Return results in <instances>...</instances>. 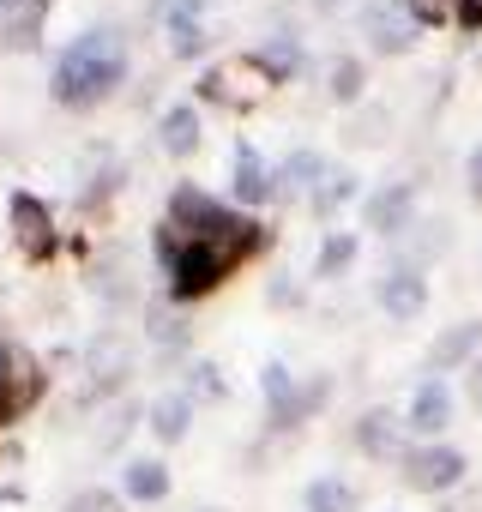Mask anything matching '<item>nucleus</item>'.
<instances>
[{
    "mask_svg": "<svg viewBox=\"0 0 482 512\" xmlns=\"http://www.w3.org/2000/svg\"><path fill=\"white\" fill-rule=\"evenodd\" d=\"M362 85H368V67H362L356 55H338V61L326 67V91H332V103H356Z\"/></svg>",
    "mask_w": 482,
    "mask_h": 512,
    "instance_id": "b1692460",
    "label": "nucleus"
},
{
    "mask_svg": "<svg viewBox=\"0 0 482 512\" xmlns=\"http://www.w3.org/2000/svg\"><path fill=\"white\" fill-rule=\"evenodd\" d=\"M464 452L458 446H446V440H428V446H410L404 452V482L416 488V494H446V488H458L464 482Z\"/></svg>",
    "mask_w": 482,
    "mask_h": 512,
    "instance_id": "20e7f679",
    "label": "nucleus"
},
{
    "mask_svg": "<svg viewBox=\"0 0 482 512\" xmlns=\"http://www.w3.org/2000/svg\"><path fill=\"white\" fill-rule=\"evenodd\" d=\"M211 217H217V199H211L205 187H193V181H181V187L169 193V211H163V223H169V229H175L181 241H199Z\"/></svg>",
    "mask_w": 482,
    "mask_h": 512,
    "instance_id": "9b49d317",
    "label": "nucleus"
},
{
    "mask_svg": "<svg viewBox=\"0 0 482 512\" xmlns=\"http://www.w3.org/2000/svg\"><path fill=\"white\" fill-rule=\"evenodd\" d=\"M374 296H380V308H386L392 320H422V308H428V278H422L416 266H404V260H398V266L380 278V290H374Z\"/></svg>",
    "mask_w": 482,
    "mask_h": 512,
    "instance_id": "1a4fd4ad",
    "label": "nucleus"
},
{
    "mask_svg": "<svg viewBox=\"0 0 482 512\" xmlns=\"http://www.w3.org/2000/svg\"><path fill=\"white\" fill-rule=\"evenodd\" d=\"M362 31H368V43H374V55H404L410 43H416V19L398 7V0H380V7H368L362 13Z\"/></svg>",
    "mask_w": 482,
    "mask_h": 512,
    "instance_id": "0eeeda50",
    "label": "nucleus"
},
{
    "mask_svg": "<svg viewBox=\"0 0 482 512\" xmlns=\"http://www.w3.org/2000/svg\"><path fill=\"white\" fill-rule=\"evenodd\" d=\"M344 199H356V175H350V169H326V181L314 187V211H320V217H332Z\"/></svg>",
    "mask_w": 482,
    "mask_h": 512,
    "instance_id": "393cba45",
    "label": "nucleus"
},
{
    "mask_svg": "<svg viewBox=\"0 0 482 512\" xmlns=\"http://www.w3.org/2000/svg\"><path fill=\"white\" fill-rule=\"evenodd\" d=\"M302 506H308V512H356V488H350L344 476H314V482L302 488Z\"/></svg>",
    "mask_w": 482,
    "mask_h": 512,
    "instance_id": "5701e85b",
    "label": "nucleus"
},
{
    "mask_svg": "<svg viewBox=\"0 0 482 512\" xmlns=\"http://www.w3.org/2000/svg\"><path fill=\"white\" fill-rule=\"evenodd\" d=\"M223 398V380H217V368L211 362H193V386H187V398Z\"/></svg>",
    "mask_w": 482,
    "mask_h": 512,
    "instance_id": "7c9ffc66",
    "label": "nucleus"
},
{
    "mask_svg": "<svg viewBox=\"0 0 482 512\" xmlns=\"http://www.w3.org/2000/svg\"><path fill=\"white\" fill-rule=\"evenodd\" d=\"M248 61H254V73H260V79L284 85V79L302 67V43H296V37H272V43H266V49H254Z\"/></svg>",
    "mask_w": 482,
    "mask_h": 512,
    "instance_id": "aec40b11",
    "label": "nucleus"
},
{
    "mask_svg": "<svg viewBox=\"0 0 482 512\" xmlns=\"http://www.w3.org/2000/svg\"><path fill=\"white\" fill-rule=\"evenodd\" d=\"M7 223H13V247L25 253L31 266H49L55 253H61V223H55V211H49L31 187H19V193L7 199Z\"/></svg>",
    "mask_w": 482,
    "mask_h": 512,
    "instance_id": "f03ea898",
    "label": "nucleus"
},
{
    "mask_svg": "<svg viewBox=\"0 0 482 512\" xmlns=\"http://www.w3.org/2000/svg\"><path fill=\"white\" fill-rule=\"evenodd\" d=\"M470 193H476V199H482V145H476V151H470Z\"/></svg>",
    "mask_w": 482,
    "mask_h": 512,
    "instance_id": "72a5a7b5",
    "label": "nucleus"
},
{
    "mask_svg": "<svg viewBox=\"0 0 482 512\" xmlns=\"http://www.w3.org/2000/svg\"><path fill=\"white\" fill-rule=\"evenodd\" d=\"M398 428H404V422H398L392 410H368V416L356 422V446H362L368 458H404V452H398Z\"/></svg>",
    "mask_w": 482,
    "mask_h": 512,
    "instance_id": "a211bd4d",
    "label": "nucleus"
},
{
    "mask_svg": "<svg viewBox=\"0 0 482 512\" xmlns=\"http://www.w3.org/2000/svg\"><path fill=\"white\" fill-rule=\"evenodd\" d=\"M205 512H217V506H205Z\"/></svg>",
    "mask_w": 482,
    "mask_h": 512,
    "instance_id": "f704fd0d",
    "label": "nucleus"
},
{
    "mask_svg": "<svg viewBox=\"0 0 482 512\" xmlns=\"http://www.w3.org/2000/svg\"><path fill=\"white\" fill-rule=\"evenodd\" d=\"M229 193H235V205H266V199H272V163H266L254 145H241V151H235Z\"/></svg>",
    "mask_w": 482,
    "mask_h": 512,
    "instance_id": "dca6fc26",
    "label": "nucleus"
},
{
    "mask_svg": "<svg viewBox=\"0 0 482 512\" xmlns=\"http://www.w3.org/2000/svg\"><path fill=\"white\" fill-rule=\"evenodd\" d=\"M350 139H356V145H380V139H386V109H368V115H356Z\"/></svg>",
    "mask_w": 482,
    "mask_h": 512,
    "instance_id": "c756f323",
    "label": "nucleus"
},
{
    "mask_svg": "<svg viewBox=\"0 0 482 512\" xmlns=\"http://www.w3.org/2000/svg\"><path fill=\"white\" fill-rule=\"evenodd\" d=\"M404 235H410V241H404V266H416V272H422L428 260H440V253L452 247V229H446L440 217H428V223H410Z\"/></svg>",
    "mask_w": 482,
    "mask_h": 512,
    "instance_id": "6ab92c4d",
    "label": "nucleus"
},
{
    "mask_svg": "<svg viewBox=\"0 0 482 512\" xmlns=\"http://www.w3.org/2000/svg\"><path fill=\"white\" fill-rule=\"evenodd\" d=\"M260 392H266L272 428H296V422L308 416V404H302V386H296V374H290L284 362H266V374H260Z\"/></svg>",
    "mask_w": 482,
    "mask_h": 512,
    "instance_id": "4468645a",
    "label": "nucleus"
},
{
    "mask_svg": "<svg viewBox=\"0 0 482 512\" xmlns=\"http://www.w3.org/2000/svg\"><path fill=\"white\" fill-rule=\"evenodd\" d=\"M163 266H169V296L175 302H205L229 278V260H223L217 247H205V241H181Z\"/></svg>",
    "mask_w": 482,
    "mask_h": 512,
    "instance_id": "7ed1b4c3",
    "label": "nucleus"
},
{
    "mask_svg": "<svg viewBox=\"0 0 482 512\" xmlns=\"http://www.w3.org/2000/svg\"><path fill=\"white\" fill-rule=\"evenodd\" d=\"M43 368L19 350V344H7L0 338V422H13V416H25L37 398H43Z\"/></svg>",
    "mask_w": 482,
    "mask_h": 512,
    "instance_id": "39448f33",
    "label": "nucleus"
},
{
    "mask_svg": "<svg viewBox=\"0 0 482 512\" xmlns=\"http://www.w3.org/2000/svg\"><path fill=\"white\" fill-rule=\"evenodd\" d=\"M368 229L374 235H404L410 217H416V181H386L380 193H368Z\"/></svg>",
    "mask_w": 482,
    "mask_h": 512,
    "instance_id": "6e6552de",
    "label": "nucleus"
},
{
    "mask_svg": "<svg viewBox=\"0 0 482 512\" xmlns=\"http://www.w3.org/2000/svg\"><path fill=\"white\" fill-rule=\"evenodd\" d=\"M452 19H458L464 31H482V0H458V7H452Z\"/></svg>",
    "mask_w": 482,
    "mask_h": 512,
    "instance_id": "473e14b6",
    "label": "nucleus"
},
{
    "mask_svg": "<svg viewBox=\"0 0 482 512\" xmlns=\"http://www.w3.org/2000/svg\"><path fill=\"white\" fill-rule=\"evenodd\" d=\"M320 181H326V157L320 151H290L272 169V199H314Z\"/></svg>",
    "mask_w": 482,
    "mask_h": 512,
    "instance_id": "ddd939ff",
    "label": "nucleus"
},
{
    "mask_svg": "<svg viewBox=\"0 0 482 512\" xmlns=\"http://www.w3.org/2000/svg\"><path fill=\"white\" fill-rule=\"evenodd\" d=\"M446 422H452V392H446V380H422L416 386V398H410V416H404V428L410 434H422V440H440L446 434Z\"/></svg>",
    "mask_w": 482,
    "mask_h": 512,
    "instance_id": "f8f14e48",
    "label": "nucleus"
},
{
    "mask_svg": "<svg viewBox=\"0 0 482 512\" xmlns=\"http://www.w3.org/2000/svg\"><path fill=\"white\" fill-rule=\"evenodd\" d=\"M61 512H121V494H109V488H79Z\"/></svg>",
    "mask_w": 482,
    "mask_h": 512,
    "instance_id": "cd10ccee",
    "label": "nucleus"
},
{
    "mask_svg": "<svg viewBox=\"0 0 482 512\" xmlns=\"http://www.w3.org/2000/svg\"><path fill=\"white\" fill-rule=\"evenodd\" d=\"M145 428L157 434V446L187 440V428H193V398H187V392H157V398L145 404Z\"/></svg>",
    "mask_w": 482,
    "mask_h": 512,
    "instance_id": "2eb2a0df",
    "label": "nucleus"
},
{
    "mask_svg": "<svg viewBox=\"0 0 482 512\" xmlns=\"http://www.w3.org/2000/svg\"><path fill=\"white\" fill-rule=\"evenodd\" d=\"M151 338L175 350V344H187V320H181V314H157V308H151Z\"/></svg>",
    "mask_w": 482,
    "mask_h": 512,
    "instance_id": "c85d7f7f",
    "label": "nucleus"
},
{
    "mask_svg": "<svg viewBox=\"0 0 482 512\" xmlns=\"http://www.w3.org/2000/svg\"><path fill=\"white\" fill-rule=\"evenodd\" d=\"M199 0H181V7L169 13V31H175V55H199L205 43H199Z\"/></svg>",
    "mask_w": 482,
    "mask_h": 512,
    "instance_id": "a878e982",
    "label": "nucleus"
},
{
    "mask_svg": "<svg viewBox=\"0 0 482 512\" xmlns=\"http://www.w3.org/2000/svg\"><path fill=\"white\" fill-rule=\"evenodd\" d=\"M482 356V320H464V326H446L434 344H428V374H452V368H470Z\"/></svg>",
    "mask_w": 482,
    "mask_h": 512,
    "instance_id": "9d476101",
    "label": "nucleus"
},
{
    "mask_svg": "<svg viewBox=\"0 0 482 512\" xmlns=\"http://www.w3.org/2000/svg\"><path fill=\"white\" fill-rule=\"evenodd\" d=\"M464 398H470V410H482V356L464 368Z\"/></svg>",
    "mask_w": 482,
    "mask_h": 512,
    "instance_id": "2f4dec72",
    "label": "nucleus"
},
{
    "mask_svg": "<svg viewBox=\"0 0 482 512\" xmlns=\"http://www.w3.org/2000/svg\"><path fill=\"white\" fill-rule=\"evenodd\" d=\"M205 247H217L223 260H229V272L241 266V260H254V253L266 247V223L260 217H248V211H229V205H217V217L205 223V235H199Z\"/></svg>",
    "mask_w": 482,
    "mask_h": 512,
    "instance_id": "423d86ee",
    "label": "nucleus"
},
{
    "mask_svg": "<svg viewBox=\"0 0 482 512\" xmlns=\"http://www.w3.org/2000/svg\"><path fill=\"white\" fill-rule=\"evenodd\" d=\"M133 416H139V404H133V398H121V404L103 416V428H97V446H121V440H127V428H133Z\"/></svg>",
    "mask_w": 482,
    "mask_h": 512,
    "instance_id": "bb28decb",
    "label": "nucleus"
},
{
    "mask_svg": "<svg viewBox=\"0 0 482 512\" xmlns=\"http://www.w3.org/2000/svg\"><path fill=\"white\" fill-rule=\"evenodd\" d=\"M356 253H362V241H356L350 229H332V235L320 241V253H314V278H344V272L356 266Z\"/></svg>",
    "mask_w": 482,
    "mask_h": 512,
    "instance_id": "412c9836",
    "label": "nucleus"
},
{
    "mask_svg": "<svg viewBox=\"0 0 482 512\" xmlns=\"http://www.w3.org/2000/svg\"><path fill=\"white\" fill-rule=\"evenodd\" d=\"M199 133H205V121H199L193 103H175V109H163V121H157V145H163L169 157H193V151H199Z\"/></svg>",
    "mask_w": 482,
    "mask_h": 512,
    "instance_id": "f3484780",
    "label": "nucleus"
},
{
    "mask_svg": "<svg viewBox=\"0 0 482 512\" xmlns=\"http://www.w3.org/2000/svg\"><path fill=\"white\" fill-rule=\"evenodd\" d=\"M121 79H127V43H121V31L91 25V31H79V37L55 55L49 91H55L61 109H97V103L115 97Z\"/></svg>",
    "mask_w": 482,
    "mask_h": 512,
    "instance_id": "f257e3e1",
    "label": "nucleus"
},
{
    "mask_svg": "<svg viewBox=\"0 0 482 512\" xmlns=\"http://www.w3.org/2000/svg\"><path fill=\"white\" fill-rule=\"evenodd\" d=\"M121 482H127V494H133V500H145V506H157V500L169 494V464H163V458H133Z\"/></svg>",
    "mask_w": 482,
    "mask_h": 512,
    "instance_id": "4be33fe9",
    "label": "nucleus"
}]
</instances>
